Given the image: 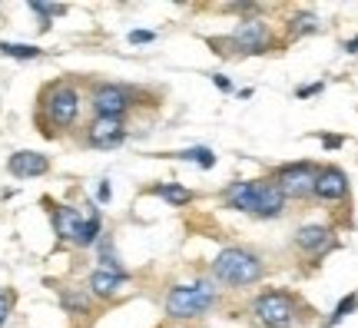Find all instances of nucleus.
<instances>
[{
  "mask_svg": "<svg viewBox=\"0 0 358 328\" xmlns=\"http://www.w3.org/2000/svg\"><path fill=\"white\" fill-rule=\"evenodd\" d=\"M315 176H319V166L312 163H289L275 173V186L282 190L285 199H306L308 192L315 190Z\"/></svg>",
  "mask_w": 358,
  "mask_h": 328,
  "instance_id": "423d86ee",
  "label": "nucleus"
},
{
  "mask_svg": "<svg viewBox=\"0 0 358 328\" xmlns=\"http://www.w3.org/2000/svg\"><path fill=\"white\" fill-rule=\"evenodd\" d=\"M40 103H43V120H47L53 129H66V127L77 123L80 93L70 87V83H53V87H47V93H43V100Z\"/></svg>",
  "mask_w": 358,
  "mask_h": 328,
  "instance_id": "20e7f679",
  "label": "nucleus"
},
{
  "mask_svg": "<svg viewBox=\"0 0 358 328\" xmlns=\"http://www.w3.org/2000/svg\"><path fill=\"white\" fill-rule=\"evenodd\" d=\"M262 262H259V255H252L249 249H239V245H229V249H222L216 255V262H213V276L216 282L222 285H232V289H243V285H252L262 278Z\"/></svg>",
  "mask_w": 358,
  "mask_h": 328,
  "instance_id": "f03ea898",
  "label": "nucleus"
},
{
  "mask_svg": "<svg viewBox=\"0 0 358 328\" xmlns=\"http://www.w3.org/2000/svg\"><path fill=\"white\" fill-rule=\"evenodd\" d=\"M153 196L166 199L169 206H186V202H192V192L182 190V186H173V183H159V186H153Z\"/></svg>",
  "mask_w": 358,
  "mask_h": 328,
  "instance_id": "2eb2a0df",
  "label": "nucleus"
},
{
  "mask_svg": "<svg viewBox=\"0 0 358 328\" xmlns=\"http://www.w3.org/2000/svg\"><path fill=\"white\" fill-rule=\"evenodd\" d=\"M295 245L306 255L319 259V255H325L335 245V232L329 226H302L295 232Z\"/></svg>",
  "mask_w": 358,
  "mask_h": 328,
  "instance_id": "9b49d317",
  "label": "nucleus"
},
{
  "mask_svg": "<svg viewBox=\"0 0 358 328\" xmlns=\"http://www.w3.org/2000/svg\"><path fill=\"white\" fill-rule=\"evenodd\" d=\"M153 40H156L153 30H133L129 34V43H153Z\"/></svg>",
  "mask_w": 358,
  "mask_h": 328,
  "instance_id": "b1692460",
  "label": "nucleus"
},
{
  "mask_svg": "<svg viewBox=\"0 0 358 328\" xmlns=\"http://www.w3.org/2000/svg\"><path fill=\"white\" fill-rule=\"evenodd\" d=\"M315 30H319V20H315V17H308V13H302V17H295V20H292V37L315 34Z\"/></svg>",
  "mask_w": 358,
  "mask_h": 328,
  "instance_id": "4be33fe9",
  "label": "nucleus"
},
{
  "mask_svg": "<svg viewBox=\"0 0 358 328\" xmlns=\"http://www.w3.org/2000/svg\"><path fill=\"white\" fill-rule=\"evenodd\" d=\"M226 202L256 219H275L285 209V196L275 186V179H239L226 190Z\"/></svg>",
  "mask_w": 358,
  "mask_h": 328,
  "instance_id": "f257e3e1",
  "label": "nucleus"
},
{
  "mask_svg": "<svg viewBox=\"0 0 358 328\" xmlns=\"http://www.w3.org/2000/svg\"><path fill=\"white\" fill-rule=\"evenodd\" d=\"M127 272H106V269H96L93 276H90L87 282V289L90 295H96V299H113L116 292L127 285Z\"/></svg>",
  "mask_w": 358,
  "mask_h": 328,
  "instance_id": "ddd939ff",
  "label": "nucleus"
},
{
  "mask_svg": "<svg viewBox=\"0 0 358 328\" xmlns=\"http://www.w3.org/2000/svg\"><path fill=\"white\" fill-rule=\"evenodd\" d=\"M0 53L3 57H13V60H37L40 47H30V43H0Z\"/></svg>",
  "mask_w": 358,
  "mask_h": 328,
  "instance_id": "dca6fc26",
  "label": "nucleus"
},
{
  "mask_svg": "<svg viewBox=\"0 0 358 328\" xmlns=\"http://www.w3.org/2000/svg\"><path fill=\"white\" fill-rule=\"evenodd\" d=\"M10 308H13V295H10V292L0 289V325H3V322L10 318Z\"/></svg>",
  "mask_w": 358,
  "mask_h": 328,
  "instance_id": "5701e85b",
  "label": "nucleus"
},
{
  "mask_svg": "<svg viewBox=\"0 0 358 328\" xmlns=\"http://www.w3.org/2000/svg\"><path fill=\"white\" fill-rule=\"evenodd\" d=\"M322 93V83H312V87H299V97H315Z\"/></svg>",
  "mask_w": 358,
  "mask_h": 328,
  "instance_id": "a878e982",
  "label": "nucleus"
},
{
  "mask_svg": "<svg viewBox=\"0 0 358 328\" xmlns=\"http://www.w3.org/2000/svg\"><path fill=\"white\" fill-rule=\"evenodd\" d=\"M30 10L43 17V24H40V27L47 30V27H50V17H64L66 7H64V3H40V0H34V3H30Z\"/></svg>",
  "mask_w": 358,
  "mask_h": 328,
  "instance_id": "6ab92c4d",
  "label": "nucleus"
},
{
  "mask_svg": "<svg viewBox=\"0 0 358 328\" xmlns=\"http://www.w3.org/2000/svg\"><path fill=\"white\" fill-rule=\"evenodd\" d=\"M127 139V123L116 116H93V123L87 129V143L96 150H113Z\"/></svg>",
  "mask_w": 358,
  "mask_h": 328,
  "instance_id": "1a4fd4ad",
  "label": "nucleus"
},
{
  "mask_svg": "<svg viewBox=\"0 0 358 328\" xmlns=\"http://www.w3.org/2000/svg\"><path fill=\"white\" fill-rule=\"evenodd\" d=\"M100 239V213H90L83 219V229H80L77 236V245H93V242Z\"/></svg>",
  "mask_w": 358,
  "mask_h": 328,
  "instance_id": "f3484780",
  "label": "nucleus"
},
{
  "mask_svg": "<svg viewBox=\"0 0 358 328\" xmlns=\"http://www.w3.org/2000/svg\"><path fill=\"white\" fill-rule=\"evenodd\" d=\"M60 305H64L66 312H73V315H83V312H90V295H83V292H64Z\"/></svg>",
  "mask_w": 358,
  "mask_h": 328,
  "instance_id": "a211bd4d",
  "label": "nucleus"
},
{
  "mask_svg": "<svg viewBox=\"0 0 358 328\" xmlns=\"http://www.w3.org/2000/svg\"><path fill=\"white\" fill-rule=\"evenodd\" d=\"M90 106H93L96 116H116V120H123V113L133 106V93L127 87H116V83H100V87H93V93H90Z\"/></svg>",
  "mask_w": 358,
  "mask_h": 328,
  "instance_id": "6e6552de",
  "label": "nucleus"
},
{
  "mask_svg": "<svg viewBox=\"0 0 358 328\" xmlns=\"http://www.w3.org/2000/svg\"><path fill=\"white\" fill-rule=\"evenodd\" d=\"M216 87H219V90H232V83L226 80V76H216Z\"/></svg>",
  "mask_w": 358,
  "mask_h": 328,
  "instance_id": "bb28decb",
  "label": "nucleus"
},
{
  "mask_svg": "<svg viewBox=\"0 0 358 328\" xmlns=\"http://www.w3.org/2000/svg\"><path fill=\"white\" fill-rule=\"evenodd\" d=\"M179 159H189V163L203 166V169H213V166H216L213 150H186V152H179Z\"/></svg>",
  "mask_w": 358,
  "mask_h": 328,
  "instance_id": "aec40b11",
  "label": "nucleus"
},
{
  "mask_svg": "<svg viewBox=\"0 0 358 328\" xmlns=\"http://www.w3.org/2000/svg\"><path fill=\"white\" fill-rule=\"evenodd\" d=\"M229 40H232V47H236L239 53H268L272 50V43H275L268 24L266 20H256V17L243 20V24L232 30Z\"/></svg>",
  "mask_w": 358,
  "mask_h": 328,
  "instance_id": "0eeeda50",
  "label": "nucleus"
},
{
  "mask_svg": "<svg viewBox=\"0 0 358 328\" xmlns=\"http://www.w3.org/2000/svg\"><path fill=\"white\" fill-rule=\"evenodd\" d=\"M355 308H358V295H355V292H352V295H345V299H342V302L335 305L332 318H329V325H338V322H342V318H345L348 312H355Z\"/></svg>",
  "mask_w": 358,
  "mask_h": 328,
  "instance_id": "412c9836",
  "label": "nucleus"
},
{
  "mask_svg": "<svg viewBox=\"0 0 358 328\" xmlns=\"http://www.w3.org/2000/svg\"><path fill=\"white\" fill-rule=\"evenodd\" d=\"M312 196H319L325 202H338L348 196V176L338 169V166H322L319 176H315V190Z\"/></svg>",
  "mask_w": 358,
  "mask_h": 328,
  "instance_id": "9d476101",
  "label": "nucleus"
},
{
  "mask_svg": "<svg viewBox=\"0 0 358 328\" xmlns=\"http://www.w3.org/2000/svg\"><path fill=\"white\" fill-rule=\"evenodd\" d=\"M322 146H325V150H338V146H342V136H322Z\"/></svg>",
  "mask_w": 358,
  "mask_h": 328,
  "instance_id": "393cba45",
  "label": "nucleus"
},
{
  "mask_svg": "<svg viewBox=\"0 0 358 328\" xmlns=\"http://www.w3.org/2000/svg\"><path fill=\"white\" fill-rule=\"evenodd\" d=\"M213 302H216V289H213L209 282L176 285V289L166 295V315L169 318H196V315H203Z\"/></svg>",
  "mask_w": 358,
  "mask_h": 328,
  "instance_id": "39448f33",
  "label": "nucleus"
},
{
  "mask_svg": "<svg viewBox=\"0 0 358 328\" xmlns=\"http://www.w3.org/2000/svg\"><path fill=\"white\" fill-rule=\"evenodd\" d=\"M345 50H348V53H358V37H355V40H348Z\"/></svg>",
  "mask_w": 358,
  "mask_h": 328,
  "instance_id": "cd10ccee",
  "label": "nucleus"
},
{
  "mask_svg": "<svg viewBox=\"0 0 358 328\" xmlns=\"http://www.w3.org/2000/svg\"><path fill=\"white\" fill-rule=\"evenodd\" d=\"M53 229H57L60 239L77 245V236H80V229H83V215L77 209H70V206H57L53 209Z\"/></svg>",
  "mask_w": 358,
  "mask_h": 328,
  "instance_id": "4468645a",
  "label": "nucleus"
},
{
  "mask_svg": "<svg viewBox=\"0 0 358 328\" xmlns=\"http://www.w3.org/2000/svg\"><path fill=\"white\" fill-rule=\"evenodd\" d=\"M7 169H10V176H17V179H34V176H43V173L50 169V159H47L43 152L20 150L7 159Z\"/></svg>",
  "mask_w": 358,
  "mask_h": 328,
  "instance_id": "f8f14e48",
  "label": "nucleus"
},
{
  "mask_svg": "<svg viewBox=\"0 0 358 328\" xmlns=\"http://www.w3.org/2000/svg\"><path fill=\"white\" fill-rule=\"evenodd\" d=\"M252 315L259 318V325L266 328H295L299 322V299L292 292H262L252 302Z\"/></svg>",
  "mask_w": 358,
  "mask_h": 328,
  "instance_id": "7ed1b4c3",
  "label": "nucleus"
}]
</instances>
